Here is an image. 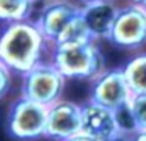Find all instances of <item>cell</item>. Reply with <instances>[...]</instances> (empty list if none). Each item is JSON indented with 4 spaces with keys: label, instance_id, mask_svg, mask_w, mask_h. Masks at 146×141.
<instances>
[{
    "label": "cell",
    "instance_id": "6da1fadb",
    "mask_svg": "<svg viewBox=\"0 0 146 141\" xmlns=\"http://www.w3.org/2000/svg\"><path fill=\"white\" fill-rule=\"evenodd\" d=\"M50 47L52 44L32 19L10 22L0 30V61L14 74L22 75L42 63Z\"/></svg>",
    "mask_w": 146,
    "mask_h": 141
},
{
    "label": "cell",
    "instance_id": "7a4b0ae2",
    "mask_svg": "<svg viewBox=\"0 0 146 141\" xmlns=\"http://www.w3.org/2000/svg\"><path fill=\"white\" fill-rule=\"evenodd\" d=\"M49 61L66 78L93 80L105 71V60L96 41L52 44Z\"/></svg>",
    "mask_w": 146,
    "mask_h": 141
},
{
    "label": "cell",
    "instance_id": "3957f363",
    "mask_svg": "<svg viewBox=\"0 0 146 141\" xmlns=\"http://www.w3.org/2000/svg\"><path fill=\"white\" fill-rule=\"evenodd\" d=\"M66 80L68 78L50 61H42L22 74L21 96L50 107L61 99Z\"/></svg>",
    "mask_w": 146,
    "mask_h": 141
},
{
    "label": "cell",
    "instance_id": "277c9868",
    "mask_svg": "<svg viewBox=\"0 0 146 141\" xmlns=\"http://www.w3.org/2000/svg\"><path fill=\"white\" fill-rule=\"evenodd\" d=\"M49 107L29 97H17L8 111V133L21 141L39 140L46 135Z\"/></svg>",
    "mask_w": 146,
    "mask_h": 141
},
{
    "label": "cell",
    "instance_id": "5b68a950",
    "mask_svg": "<svg viewBox=\"0 0 146 141\" xmlns=\"http://www.w3.org/2000/svg\"><path fill=\"white\" fill-rule=\"evenodd\" d=\"M108 39L124 49H138L146 44V6L132 2L119 8Z\"/></svg>",
    "mask_w": 146,
    "mask_h": 141
},
{
    "label": "cell",
    "instance_id": "8992f818",
    "mask_svg": "<svg viewBox=\"0 0 146 141\" xmlns=\"http://www.w3.org/2000/svg\"><path fill=\"white\" fill-rule=\"evenodd\" d=\"M91 81L90 100L115 111H121L123 108H126L130 97L133 96L123 68L104 71Z\"/></svg>",
    "mask_w": 146,
    "mask_h": 141
},
{
    "label": "cell",
    "instance_id": "52a82bcc",
    "mask_svg": "<svg viewBox=\"0 0 146 141\" xmlns=\"http://www.w3.org/2000/svg\"><path fill=\"white\" fill-rule=\"evenodd\" d=\"M79 132H82V105L60 99L49 107L46 138L66 141Z\"/></svg>",
    "mask_w": 146,
    "mask_h": 141
},
{
    "label": "cell",
    "instance_id": "ba28073f",
    "mask_svg": "<svg viewBox=\"0 0 146 141\" xmlns=\"http://www.w3.org/2000/svg\"><path fill=\"white\" fill-rule=\"evenodd\" d=\"M82 132L104 141L123 133L124 128L119 122L118 111L88 100L82 105Z\"/></svg>",
    "mask_w": 146,
    "mask_h": 141
},
{
    "label": "cell",
    "instance_id": "9c48e42d",
    "mask_svg": "<svg viewBox=\"0 0 146 141\" xmlns=\"http://www.w3.org/2000/svg\"><path fill=\"white\" fill-rule=\"evenodd\" d=\"M80 13H82V8L68 0H54L41 9L35 22L46 36V39L50 44H55L61 36V33L68 28V25Z\"/></svg>",
    "mask_w": 146,
    "mask_h": 141
},
{
    "label": "cell",
    "instance_id": "30bf717a",
    "mask_svg": "<svg viewBox=\"0 0 146 141\" xmlns=\"http://www.w3.org/2000/svg\"><path fill=\"white\" fill-rule=\"evenodd\" d=\"M118 11L119 8L113 3V0H99V2L86 3L82 8V17L96 41L101 38L108 39Z\"/></svg>",
    "mask_w": 146,
    "mask_h": 141
},
{
    "label": "cell",
    "instance_id": "8fae6325",
    "mask_svg": "<svg viewBox=\"0 0 146 141\" xmlns=\"http://www.w3.org/2000/svg\"><path fill=\"white\" fill-rule=\"evenodd\" d=\"M127 83L133 94L146 93V52L138 53L123 66Z\"/></svg>",
    "mask_w": 146,
    "mask_h": 141
},
{
    "label": "cell",
    "instance_id": "7c38bea8",
    "mask_svg": "<svg viewBox=\"0 0 146 141\" xmlns=\"http://www.w3.org/2000/svg\"><path fill=\"white\" fill-rule=\"evenodd\" d=\"M36 0H0V22L25 21L32 17Z\"/></svg>",
    "mask_w": 146,
    "mask_h": 141
},
{
    "label": "cell",
    "instance_id": "4fadbf2b",
    "mask_svg": "<svg viewBox=\"0 0 146 141\" xmlns=\"http://www.w3.org/2000/svg\"><path fill=\"white\" fill-rule=\"evenodd\" d=\"M90 41H96L94 36L91 34L90 28L86 27L85 21L82 17V13L68 25V28L61 33V36L58 38V42H90Z\"/></svg>",
    "mask_w": 146,
    "mask_h": 141
},
{
    "label": "cell",
    "instance_id": "5bb4252c",
    "mask_svg": "<svg viewBox=\"0 0 146 141\" xmlns=\"http://www.w3.org/2000/svg\"><path fill=\"white\" fill-rule=\"evenodd\" d=\"M133 130H146V93L133 94L126 107Z\"/></svg>",
    "mask_w": 146,
    "mask_h": 141
},
{
    "label": "cell",
    "instance_id": "9a60e30c",
    "mask_svg": "<svg viewBox=\"0 0 146 141\" xmlns=\"http://www.w3.org/2000/svg\"><path fill=\"white\" fill-rule=\"evenodd\" d=\"M11 78H13V71L0 61V100L3 99L10 91Z\"/></svg>",
    "mask_w": 146,
    "mask_h": 141
},
{
    "label": "cell",
    "instance_id": "2e32d148",
    "mask_svg": "<svg viewBox=\"0 0 146 141\" xmlns=\"http://www.w3.org/2000/svg\"><path fill=\"white\" fill-rule=\"evenodd\" d=\"M66 141H99V140L94 136H91V135H88V133H85V132H79L77 135L71 136L69 140H66Z\"/></svg>",
    "mask_w": 146,
    "mask_h": 141
},
{
    "label": "cell",
    "instance_id": "e0dca14e",
    "mask_svg": "<svg viewBox=\"0 0 146 141\" xmlns=\"http://www.w3.org/2000/svg\"><path fill=\"white\" fill-rule=\"evenodd\" d=\"M130 141H146V130H133Z\"/></svg>",
    "mask_w": 146,
    "mask_h": 141
},
{
    "label": "cell",
    "instance_id": "ac0fdd59",
    "mask_svg": "<svg viewBox=\"0 0 146 141\" xmlns=\"http://www.w3.org/2000/svg\"><path fill=\"white\" fill-rule=\"evenodd\" d=\"M127 132H123V133H118V135H115V136H111V138H107V140H104V141H130V136H127Z\"/></svg>",
    "mask_w": 146,
    "mask_h": 141
},
{
    "label": "cell",
    "instance_id": "d6986e66",
    "mask_svg": "<svg viewBox=\"0 0 146 141\" xmlns=\"http://www.w3.org/2000/svg\"><path fill=\"white\" fill-rule=\"evenodd\" d=\"M80 2H83L86 5V3H93V2H99V0H80Z\"/></svg>",
    "mask_w": 146,
    "mask_h": 141
},
{
    "label": "cell",
    "instance_id": "ffe728a7",
    "mask_svg": "<svg viewBox=\"0 0 146 141\" xmlns=\"http://www.w3.org/2000/svg\"><path fill=\"white\" fill-rule=\"evenodd\" d=\"M132 2H137V3H145L146 0H132Z\"/></svg>",
    "mask_w": 146,
    "mask_h": 141
},
{
    "label": "cell",
    "instance_id": "44dd1931",
    "mask_svg": "<svg viewBox=\"0 0 146 141\" xmlns=\"http://www.w3.org/2000/svg\"><path fill=\"white\" fill-rule=\"evenodd\" d=\"M143 5H145V6H146V2H145V3H143Z\"/></svg>",
    "mask_w": 146,
    "mask_h": 141
}]
</instances>
